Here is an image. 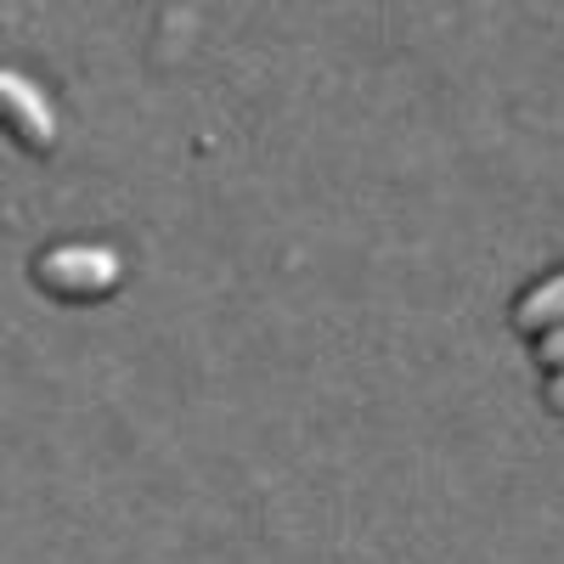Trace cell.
I'll use <instances>...</instances> for the list:
<instances>
[{
  "instance_id": "cell-5",
  "label": "cell",
  "mask_w": 564,
  "mask_h": 564,
  "mask_svg": "<svg viewBox=\"0 0 564 564\" xmlns=\"http://www.w3.org/2000/svg\"><path fill=\"white\" fill-rule=\"evenodd\" d=\"M542 406H553L564 417V372H547V379H542Z\"/></svg>"
},
{
  "instance_id": "cell-2",
  "label": "cell",
  "mask_w": 564,
  "mask_h": 564,
  "mask_svg": "<svg viewBox=\"0 0 564 564\" xmlns=\"http://www.w3.org/2000/svg\"><path fill=\"white\" fill-rule=\"evenodd\" d=\"M0 113H7V130L18 135V148H29V153L57 148V108L29 74H18V68L0 74Z\"/></svg>"
},
{
  "instance_id": "cell-3",
  "label": "cell",
  "mask_w": 564,
  "mask_h": 564,
  "mask_svg": "<svg viewBox=\"0 0 564 564\" xmlns=\"http://www.w3.org/2000/svg\"><path fill=\"white\" fill-rule=\"evenodd\" d=\"M508 316H513V327H520L525 339L558 327V322H564V265H558V271H542L531 289H520V300H513Z\"/></svg>"
},
{
  "instance_id": "cell-4",
  "label": "cell",
  "mask_w": 564,
  "mask_h": 564,
  "mask_svg": "<svg viewBox=\"0 0 564 564\" xmlns=\"http://www.w3.org/2000/svg\"><path fill=\"white\" fill-rule=\"evenodd\" d=\"M531 356H536V367H542V372H564V322L531 339Z\"/></svg>"
},
{
  "instance_id": "cell-1",
  "label": "cell",
  "mask_w": 564,
  "mask_h": 564,
  "mask_svg": "<svg viewBox=\"0 0 564 564\" xmlns=\"http://www.w3.org/2000/svg\"><path fill=\"white\" fill-rule=\"evenodd\" d=\"M34 289L63 305H102L124 289V254L108 243H52L34 254Z\"/></svg>"
}]
</instances>
